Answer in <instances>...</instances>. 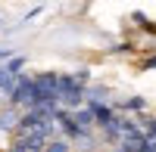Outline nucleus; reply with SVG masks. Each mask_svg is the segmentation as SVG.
I'll return each mask as SVG.
<instances>
[{
	"instance_id": "423d86ee",
	"label": "nucleus",
	"mask_w": 156,
	"mask_h": 152,
	"mask_svg": "<svg viewBox=\"0 0 156 152\" xmlns=\"http://www.w3.org/2000/svg\"><path fill=\"white\" fill-rule=\"evenodd\" d=\"M84 99H87L90 106H97V103H106L109 93H106V87H90V90L84 93Z\"/></svg>"
},
{
	"instance_id": "6e6552de",
	"label": "nucleus",
	"mask_w": 156,
	"mask_h": 152,
	"mask_svg": "<svg viewBox=\"0 0 156 152\" xmlns=\"http://www.w3.org/2000/svg\"><path fill=\"white\" fill-rule=\"evenodd\" d=\"M115 109H125V112H140V109H144V99H140V96H134V99H125V103H119Z\"/></svg>"
},
{
	"instance_id": "f03ea898",
	"label": "nucleus",
	"mask_w": 156,
	"mask_h": 152,
	"mask_svg": "<svg viewBox=\"0 0 156 152\" xmlns=\"http://www.w3.org/2000/svg\"><path fill=\"white\" fill-rule=\"evenodd\" d=\"M84 84L75 81V74H59V106L69 109V112H78V106H81L84 99Z\"/></svg>"
},
{
	"instance_id": "9d476101",
	"label": "nucleus",
	"mask_w": 156,
	"mask_h": 152,
	"mask_svg": "<svg viewBox=\"0 0 156 152\" xmlns=\"http://www.w3.org/2000/svg\"><path fill=\"white\" fill-rule=\"evenodd\" d=\"M19 146H22V152H44L47 146H41V143H31V140H16Z\"/></svg>"
},
{
	"instance_id": "4468645a",
	"label": "nucleus",
	"mask_w": 156,
	"mask_h": 152,
	"mask_svg": "<svg viewBox=\"0 0 156 152\" xmlns=\"http://www.w3.org/2000/svg\"><path fill=\"white\" fill-rule=\"evenodd\" d=\"M0 59H12V50H6V47H3V50H0Z\"/></svg>"
},
{
	"instance_id": "39448f33",
	"label": "nucleus",
	"mask_w": 156,
	"mask_h": 152,
	"mask_svg": "<svg viewBox=\"0 0 156 152\" xmlns=\"http://www.w3.org/2000/svg\"><path fill=\"white\" fill-rule=\"evenodd\" d=\"M72 118H75V124H78V131H84V134L97 124V118H94V112H90V109H78V112H72Z\"/></svg>"
},
{
	"instance_id": "0eeeda50",
	"label": "nucleus",
	"mask_w": 156,
	"mask_h": 152,
	"mask_svg": "<svg viewBox=\"0 0 156 152\" xmlns=\"http://www.w3.org/2000/svg\"><path fill=\"white\" fill-rule=\"evenodd\" d=\"M22 68H25V59H22V56H12V59L6 62V71L12 74V78H19V74H22Z\"/></svg>"
},
{
	"instance_id": "f8f14e48",
	"label": "nucleus",
	"mask_w": 156,
	"mask_h": 152,
	"mask_svg": "<svg viewBox=\"0 0 156 152\" xmlns=\"http://www.w3.org/2000/svg\"><path fill=\"white\" fill-rule=\"evenodd\" d=\"M144 134L150 137V140H156V118H150V121H147V127H144Z\"/></svg>"
},
{
	"instance_id": "9b49d317",
	"label": "nucleus",
	"mask_w": 156,
	"mask_h": 152,
	"mask_svg": "<svg viewBox=\"0 0 156 152\" xmlns=\"http://www.w3.org/2000/svg\"><path fill=\"white\" fill-rule=\"evenodd\" d=\"M134 22H140V28H144V31H153V34H156V25H153V22H147L144 16H134Z\"/></svg>"
},
{
	"instance_id": "ddd939ff",
	"label": "nucleus",
	"mask_w": 156,
	"mask_h": 152,
	"mask_svg": "<svg viewBox=\"0 0 156 152\" xmlns=\"http://www.w3.org/2000/svg\"><path fill=\"white\" fill-rule=\"evenodd\" d=\"M140 152H156V140H150V137H147V143H144V149H140Z\"/></svg>"
},
{
	"instance_id": "7ed1b4c3",
	"label": "nucleus",
	"mask_w": 156,
	"mask_h": 152,
	"mask_svg": "<svg viewBox=\"0 0 156 152\" xmlns=\"http://www.w3.org/2000/svg\"><path fill=\"white\" fill-rule=\"evenodd\" d=\"M31 96H34V78L22 74L16 90H12V96H9V106H28L31 109Z\"/></svg>"
},
{
	"instance_id": "f257e3e1",
	"label": "nucleus",
	"mask_w": 156,
	"mask_h": 152,
	"mask_svg": "<svg viewBox=\"0 0 156 152\" xmlns=\"http://www.w3.org/2000/svg\"><path fill=\"white\" fill-rule=\"evenodd\" d=\"M47 103H59V74L56 71H44L34 78V96H31V109L47 106Z\"/></svg>"
},
{
	"instance_id": "20e7f679",
	"label": "nucleus",
	"mask_w": 156,
	"mask_h": 152,
	"mask_svg": "<svg viewBox=\"0 0 156 152\" xmlns=\"http://www.w3.org/2000/svg\"><path fill=\"white\" fill-rule=\"evenodd\" d=\"M19 124H22V115L16 112V106H6L3 112H0V131H12L16 134Z\"/></svg>"
},
{
	"instance_id": "1a4fd4ad",
	"label": "nucleus",
	"mask_w": 156,
	"mask_h": 152,
	"mask_svg": "<svg viewBox=\"0 0 156 152\" xmlns=\"http://www.w3.org/2000/svg\"><path fill=\"white\" fill-rule=\"evenodd\" d=\"M44 152H69V143H66V140H50Z\"/></svg>"
}]
</instances>
